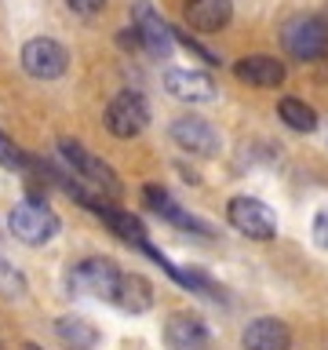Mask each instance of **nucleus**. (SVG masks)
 <instances>
[{
  "instance_id": "1",
  "label": "nucleus",
  "mask_w": 328,
  "mask_h": 350,
  "mask_svg": "<svg viewBox=\"0 0 328 350\" xmlns=\"http://www.w3.org/2000/svg\"><path fill=\"white\" fill-rule=\"evenodd\" d=\"M281 44L299 62L325 59L328 55V22L321 15H295L281 26Z\"/></svg>"
},
{
  "instance_id": "2",
  "label": "nucleus",
  "mask_w": 328,
  "mask_h": 350,
  "mask_svg": "<svg viewBox=\"0 0 328 350\" xmlns=\"http://www.w3.org/2000/svg\"><path fill=\"white\" fill-rule=\"evenodd\" d=\"M8 226L22 245L37 248V245H48V241L59 234V215H55L40 197H26V201H18L15 208H11Z\"/></svg>"
},
{
  "instance_id": "3",
  "label": "nucleus",
  "mask_w": 328,
  "mask_h": 350,
  "mask_svg": "<svg viewBox=\"0 0 328 350\" xmlns=\"http://www.w3.org/2000/svg\"><path fill=\"white\" fill-rule=\"evenodd\" d=\"M59 150H62L66 164L73 168V175L81 183H87L95 193L109 197V201H117V197H120V179H117V172L109 168L106 161H98L95 153H87L81 142H73V139H59Z\"/></svg>"
},
{
  "instance_id": "4",
  "label": "nucleus",
  "mask_w": 328,
  "mask_h": 350,
  "mask_svg": "<svg viewBox=\"0 0 328 350\" xmlns=\"http://www.w3.org/2000/svg\"><path fill=\"white\" fill-rule=\"evenodd\" d=\"M117 281H120L117 262L98 259V256L77 262V267L70 270V278H66V284H70L73 295H92V299H113Z\"/></svg>"
},
{
  "instance_id": "5",
  "label": "nucleus",
  "mask_w": 328,
  "mask_h": 350,
  "mask_svg": "<svg viewBox=\"0 0 328 350\" xmlns=\"http://www.w3.org/2000/svg\"><path fill=\"white\" fill-rule=\"evenodd\" d=\"M131 33H135L139 48L153 55V59H168L172 48H175V37H172V26L161 18V11H153V4L139 0L131 8Z\"/></svg>"
},
{
  "instance_id": "6",
  "label": "nucleus",
  "mask_w": 328,
  "mask_h": 350,
  "mask_svg": "<svg viewBox=\"0 0 328 350\" xmlns=\"http://www.w3.org/2000/svg\"><path fill=\"white\" fill-rule=\"evenodd\" d=\"M226 215H230V226L237 234H245L251 241H270L277 237V215L270 212V204H262L259 197H234L226 204Z\"/></svg>"
},
{
  "instance_id": "7",
  "label": "nucleus",
  "mask_w": 328,
  "mask_h": 350,
  "mask_svg": "<svg viewBox=\"0 0 328 350\" xmlns=\"http://www.w3.org/2000/svg\"><path fill=\"white\" fill-rule=\"evenodd\" d=\"M146 124H150V106L139 92H120V95L109 98V106H106L109 135L131 139V135H139V131H146Z\"/></svg>"
},
{
  "instance_id": "8",
  "label": "nucleus",
  "mask_w": 328,
  "mask_h": 350,
  "mask_svg": "<svg viewBox=\"0 0 328 350\" xmlns=\"http://www.w3.org/2000/svg\"><path fill=\"white\" fill-rule=\"evenodd\" d=\"M66 66H70V55L51 37H33L22 48V70L37 77V81H55V77L66 73Z\"/></svg>"
},
{
  "instance_id": "9",
  "label": "nucleus",
  "mask_w": 328,
  "mask_h": 350,
  "mask_svg": "<svg viewBox=\"0 0 328 350\" xmlns=\"http://www.w3.org/2000/svg\"><path fill=\"white\" fill-rule=\"evenodd\" d=\"M172 139H175V146L193 153V157H215L219 153V131L204 117H175Z\"/></svg>"
},
{
  "instance_id": "10",
  "label": "nucleus",
  "mask_w": 328,
  "mask_h": 350,
  "mask_svg": "<svg viewBox=\"0 0 328 350\" xmlns=\"http://www.w3.org/2000/svg\"><path fill=\"white\" fill-rule=\"evenodd\" d=\"M164 343H168V350H204L208 347V325L190 310H175L164 321Z\"/></svg>"
},
{
  "instance_id": "11",
  "label": "nucleus",
  "mask_w": 328,
  "mask_h": 350,
  "mask_svg": "<svg viewBox=\"0 0 328 350\" xmlns=\"http://www.w3.org/2000/svg\"><path fill=\"white\" fill-rule=\"evenodd\" d=\"M182 18L197 33H219L234 18V0H186Z\"/></svg>"
},
{
  "instance_id": "12",
  "label": "nucleus",
  "mask_w": 328,
  "mask_h": 350,
  "mask_svg": "<svg viewBox=\"0 0 328 350\" xmlns=\"http://www.w3.org/2000/svg\"><path fill=\"white\" fill-rule=\"evenodd\" d=\"M164 88L179 103H208L215 95V81L201 70H168L164 73Z\"/></svg>"
},
{
  "instance_id": "13",
  "label": "nucleus",
  "mask_w": 328,
  "mask_h": 350,
  "mask_svg": "<svg viewBox=\"0 0 328 350\" xmlns=\"http://www.w3.org/2000/svg\"><path fill=\"white\" fill-rule=\"evenodd\" d=\"M142 201H146L153 212L164 219V223H172V226H179V230H190V234H204V237L212 234V226L201 223V219H193L190 212H182V208L172 201V193L161 190V186H146V190H142Z\"/></svg>"
},
{
  "instance_id": "14",
  "label": "nucleus",
  "mask_w": 328,
  "mask_h": 350,
  "mask_svg": "<svg viewBox=\"0 0 328 350\" xmlns=\"http://www.w3.org/2000/svg\"><path fill=\"white\" fill-rule=\"evenodd\" d=\"M241 343H245V350H288L292 332L284 321H277V317H256V321L245 328Z\"/></svg>"
},
{
  "instance_id": "15",
  "label": "nucleus",
  "mask_w": 328,
  "mask_h": 350,
  "mask_svg": "<svg viewBox=\"0 0 328 350\" xmlns=\"http://www.w3.org/2000/svg\"><path fill=\"white\" fill-rule=\"evenodd\" d=\"M92 212L102 219V223L113 230V234L120 237V241H128V245H142V241H146V226L139 223V215H131V212H124V208H117L113 201H109V197H102V201H95V208Z\"/></svg>"
},
{
  "instance_id": "16",
  "label": "nucleus",
  "mask_w": 328,
  "mask_h": 350,
  "mask_svg": "<svg viewBox=\"0 0 328 350\" xmlns=\"http://www.w3.org/2000/svg\"><path fill=\"white\" fill-rule=\"evenodd\" d=\"M237 81H245L251 88H277L284 84V66L277 59H270V55H248V59H241L234 66Z\"/></svg>"
},
{
  "instance_id": "17",
  "label": "nucleus",
  "mask_w": 328,
  "mask_h": 350,
  "mask_svg": "<svg viewBox=\"0 0 328 350\" xmlns=\"http://www.w3.org/2000/svg\"><path fill=\"white\" fill-rule=\"evenodd\" d=\"M109 303H117L124 314H146L153 306V288H150V281L142 278V273H120L117 292H113Z\"/></svg>"
},
{
  "instance_id": "18",
  "label": "nucleus",
  "mask_w": 328,
  "mask_h": 350,
  "mask_svg": "<svg viewBox=\"0 0 328 350\" xmlns=\"http://www.w3.org/2000/svg\"><path fill=\"white\" fill-rule=\"evenodd\" d=\"M55 336H59V343L66 350H95L98 343V328L92 321H84V317H59L55 321Z\"/></svg>"
},
{
  "instance_id": "19",
  "label": "nucleus",
  "mask_w": 328,
  "mask_h": 350,
  "mask_svg": "<svg viewBox=\"0 0 328 350\" xmlns=\"http://www.w3.org/2000/svg\"><path fill=\"white\" fill-rule=\"evenodd\" d=\"M277 113H281V120H284L292 131H314V128H317L314 106L299 103V98H281V103H277Z\"/></svg>"
},
{
  "instance_id": "20",
  "label": "nucleus",
  "mask_w": 328,
  "mask_h": 350,
  "mask_svg": "<svg viewBox=\"0 0 328 350\" xmlns=\"http://www.w3.org/2000/svg\"><path fill=\"white\" fill-rule=\"evenodd\" d=\"M0 292H4V295H22V292H26V278H22V273L11 267V262H4V259H0Z\"/></svg>"
},
{
  "instance_id": "21",
  "label": "nucleus",
  "mask_w": 328,
  "mask_h": 350,
  "mask_svg": "<svg viewBox=\"0 0 328 350\" xmlns=\"http://www.w3.org/2000/svg\"><path fill=\"white\" fill-rule=\"evenodd\" d=\"M172 37L179 40L186 51H193V55H197V59H201V62H208V66H215V62H219V59H215V51H208L204 44H197V40L190 37V33H182V29H172Z\"/></svg>"
},
{
  "instance_id": "22",
  "label": "nucleus",
  "mask_w": 328,
  "mask_h": 350,
  "mask_svg": "<svg viewBox=\"0 0 328 350\" xmlns=\"http://www.w3.org/2000/svg\"><path fill=\"white\" fill-rule=\"evenodd\" d=\"M70 4V11L73 15H81V18H92V15H98V11L106 8V0H66Z\"/></svg>"
},
{
  "instance_id": "23",
  "label": "nucleus",
  "mask_w": 328,
  "mask_h": 350,
  "mask_svg": "<svg viewBox=\"0 0 328 350\" xmlns=\"http://www.w3.org/2000/svg\"><path fill=\"white\" fill-rule=\"evenodd\" d=\"M314 241L328 252V204H325L321 212H317V219H314Z\"/></svg>"
},
{
  "instance_id": "24",
  "label": "nucleus",
  "mask_w": 328,
  "mask_h": 350,
  "mask_svg": "<svg viewBox=\"0 0 328 350\" xmlns=\"http://www.w3.org/2000/svg\"><path fill=\"white\" fill-rule=\"evenodd\" d=\"M26 350H40V347H37V343H26Z\"/></svg>"
},
{
  "instance_id": "25",
  "label": "nucleus",
  "mask_w": 328,
  "mask_h": 350,
  "mask_svg": "<svg viewBox=\"0 0 328 350\" xmlns=\"http://www.w3.org/2000/svg\"><path fill=\"white\" fill-rule=\"evenodd\" d=\"M4 146H8V142H4V135H0V150H4Z\"/></svg>"
},
{
  "instance_id": "26",
  "label": "nucleus",
  "mask_w": 328,
  "mask_h": 350,
  "mask_svg": "<svg viewBox=\"0 0 328 350\" xmlns=\"http://www.w3.org/2000/svg\"><path fill=\"white\" fill-rule=\"evenodd\" d=\"M0 350H4V347H0Z\"/></svg>"
}]
</instances>
